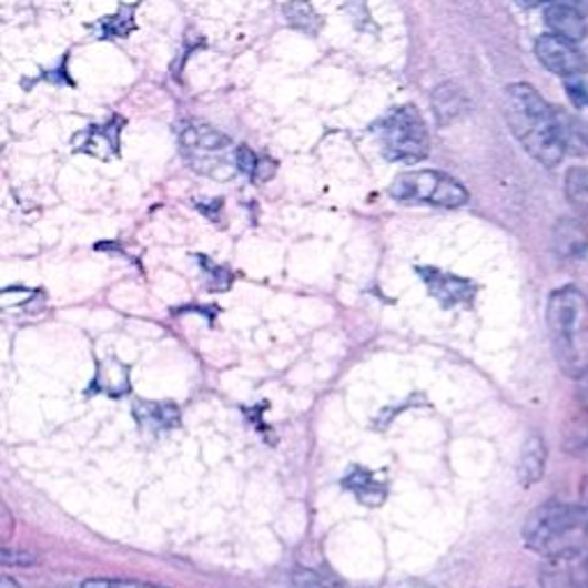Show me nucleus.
Listing matches in <instances>:
<instances>
[{
	"mask_svg": "<svg viewBox=\"0 0 588 588\" xmlns=\"http://www.w3.org/2000/svg\"><path fill=\"white\" fill-rule=\"evenodd\" d=\"M504 115L513 136L538 163L547 169L559 166L566 150L559 139L557 109L529 83H510L504 92Z\"/></svg>",
	"mask_w": 588,
	"mask_h": 588,
	"instance_id": "1",
	"label": "nucleus"
},
{
	"mask_svg": "<svg viewBox=\"0 0 588 588\" xmlns=\"http://www.w3.org/2000/svg\"><path fill=\"white\" fill-rule=\"evenodd\" d=\"M525 545L545 559L584 549L588 538V519L581 506L566 501H545L521 527Z\"/></svg>",
	"mask_w": 588,
	"mask_h": 588,
	"instance_id": "2",
	"label": "nucleus"
},
{
	"mask_svg": "<svg viewBox=\"0 0 588 588\" xmlns=\"http://www.w3.org/2000/svg\"><path fill=\"white\" fill-rule=\"evenodd\" d=\"M588 313L584 294L575 285H564L549 294L547 326L557 349L559 364L568 373H584L588 368Z\"/></svg>",
	"mask_w": 588,
	"mask_h": 588,
	"instance_id": "3",
	"label": "nucleus"
},
{
	"mask_svg": "<svg viewBox=\"0 0 588 588\" xmlns=\"http://www.w3.org/2000/svg\"><path fill=\"white\" fill-rule=\"evenodd\" d=\"M382 154L388 161L418 163L430 154V134L416 107H398L377 126Z\"/></svg>",
	"mask_w": 588,
	"mask_h": 588,
	"instance_id": "4",
	"label": "nucleus"
},
{
	"mask_svg": "<svg viewBox=\"0 0 588 588\" xmlns=\"http://www.w3.org/2000/svg\"><path fill=\"white\" fill-rule=\"evenodd\" d=\"M388 195L401 203H428L446 210L469 203V191L465 184L439 171L403 173L388 186Z\"/></svg>",
	"mask_w": 588,
	"mask_h": 588,
	"instance_id": "5",
	"label": "nucleus"
},
{
	"mask_svg": "<svg viewBox=\"0 0 588 588\" xmlns=\"http://www.w3.org/2000/svg\"><path fill=\"white\" fill-rule=\"evenodd\" d=\"M534 51H536L538 62L547 72L557 74L566 81L586 72V60L581 51L572 42L554 36V32H545V36H540L534 44Z\"/></svg>",
	"mask_w": 588,
	"mask_h": 588,
	"instance_id": "6",
	"label": "nucleus"
},
{
	"mask_svg": "<svg viewBox=\"0 0 588 588\" xmlns=\"http://www.w3.org/2000/svg\"><path fill=\"white\" fill-rule=\"evenodd\" d=\"M540 588H588V554L579 549L547 559L540 570Z\"/></svg>",
	"mask_w": 588,
	"mask_h": 588,
	"instance_id": "7",
	"label": "nucleus"
},
{
	"mask_svg": "<svg viewBox=\"0 0 588 588\" xmlns=\"http://www.w3.org/2000/svg\"><path fill=\"white\" fill-rule=\"evenodd\" d=\"M418 274L423 276V281L428 283V290L433 297L450 308V306H460V304H472L474 302V294H476V285L460 278V276H453L433 267H420Z\"/></svg>",
	"mask_w": 588,
	"mask_h": 588,
	"instance_id": "8",
	"label": "nucleus"
},
{
	"mask_svg": "<svg viewBox=\"0 0 588 588\" xmlns=\"http://www.w3.org/2000/svg\"><path fill=\"white\" fill-rule=\"evenodd\" d=\"M545 23L547 28L554 32V36H559L572 44H579L586 40L588 36V23L584 19V14L568 6V3H551L545 10Z\"/></svg>",
	"mask_w": 588,
	"mask_h": 588,
	"instance_id": "9",
	"label": "nucleus"
},
{
	"mask_svg": "<svg viewBox=\"0 0 588 588\" xmlns=\"http://www.w3.org/2000/svg\"><path fill=\"white\" fill-rule=\"evenodd\" d=\"M433 111L439 126H448L469 111L467 94L455 83H442L433 92Z\"/></svg>",
	"mask_w": 588,
	"mask_h": 588,
	"instance_id": "10",
	"label": "nucleus"
},
{
	"mask_svg": "<svg viewBox=\"0 0 588 588\" xmlns=\"http://www.w3.org/2000/svg\"><path fill=\"white\" fill-rule=\"evenodd\" d=\"M545 463H547V446L543 437L531 435L525 446H521L519 453V463H517V480L521 487H531L536 485L543 474H545Z\"/></svg>",
	"mask_w": 588,
	"mask_h": 588,
	"instance_id": "11",
	"label": "nucleus"
},
{
	"mask_svg": "<svg viewBox=\"0 0 588 588\" xmlns=\"http://www.w3.org/2000/svg\"><path fill=\"white\" fill-rule=\"evenodd\" d=\"M182 145L189 152V156L193 154H212V152H225L231 148V141H227L223 134H219L216 129L205 126V124H195V126H186L182 132Z\"/></svg>",
	"mask_w": 588,
	"mask_h": 588,
	"instance_id": "12",
	"label": "nucleus"
},
{
	"mask_svg": "<svg viewBox=\"0 0 588 588\" xmlns=\"http://www.w3.org/2000/svg\"><path fill=\"white\" fill-rule=\"evenodd\" d=\"M347 489H352V493L356 495L358 501H364L366 506H379L384 499H386V485L384 483H377L375 480V474L356 467L347 480H345Z\"/></svg>",
	"mask_w": 588,
	"mask_h": 588,
	"instance_id": "13",
	"label": "nucleus"
},
{
	"mask_svg": "<svg viewBox=\"0 0 588 588\" xmlns=\"http://www.w3.org/2000/svg\"><path fill=\"white\" fill-rule=\"evenodd\" d=\"M557 124H559V139H561L566 154L586 156L588 154V134L584 132V126L568 111H559V109H557Z\"/></svg>",
	"mask_w": 588,
	"mask_h": 588,
	"instance_id": "14",
	"label": "nucleus"
},
{
	"mask_svg": "<svg viewBox=\"0 0 588 588\" xmlns=\"http://www.w3.org/2000/svg\"><path fill=\"white\" fill-rule=\"evenodd\" d=\"M283 14L292 28L306 32V36H317L324 23L308 0H290L283 6Z\"/></svg>",
	"mask_w": 588,
	"mask_h": 588,
	"instance_id": "15",
	"label": "nucleus"
},
{
	"mask_svg": "<svg viewBox=\"0 0 588 588\" xmlns=\"http://www.w3.org/2000/svg\"><path fill=\"white\" fill-rule=\"evenodd\" d=\"M118 136H120V129L115 126H90L88 132L77 136V145L83 152L97 154L102 156L100 150H107V154L111 156V150H118Z\"/></svg>",
	"mask_w": 588,
	"mask_h": 588,
	"instance_id": "16",
	"label": "nucleus"
},
{
	"mask_svg": "<svg viewBox=\"0 0 588 588\" xmlns=\"http://www.w3.org/2000/svg\"><path fill=\"white\" fill-rule=\"evenodd\" d=\"M566 195L575 212L588 223V169L572 166L566 173Z\"/></svg>",
	"mask_w": 588,
	"mask_h": 588,
	"instance_id": "17",
	"label": "nucleus"
},
{
	"mask_svg": "<svg viewBox=\"0 0 588 588\" xmlns=\"http://www.w3.org/2000/svg\"><path fill=\"white\" fill-rule=\"evenodd\" d=\"M136 418L150 430H169L178 426V409L159 403H139Z\"/></svg>",
	"mask_w": 588,
	"mask_h": 588,
	"instance_id": "18",
	"label": "nucleus"
},
{
	"mask_svg": "<svg viewBox=\"0 0 588 588\" xmlns=\"http://www.w3.org/2000/svg\"><path fill=\"white\" fill-rule=\"evenodd\" d=\"M557 251L561 255H581L588 246V237L584 227L575 221H561L557 227Z\"/></svg>",
	"mask_w": 588,
	"mask_h": 588,
	"instance_id": "19",
	"label": "nucleus"
},
{
	"mask_svg": "<svg viewBox=\"0 0 588 588\" xmlns=\"http://www.w3.org/2000/svg\"><path fill=\"white\" fill-rule=\"evenodd\" d=\"M132 8H120L115 17H107L102 21L104 26V38H129V32L134 30V19H132Z\"/></svg>",
	"mask_w": 588,
	"mask_h": 588,
	"instance_id": "20",
	"label": "nucleus"
},
{
	"mask_svg": "<svg viewBox=\"0 0 588 588\" xmlns=\"http://www.w3.org/2000/svg\"><path fill=\"white\" fill-rule=\"evenodd\" d=\"M81 588H161L148 581L136 579H111V577H92L81 584Z\"/></svg>",
	"mask_w": 588,
	"mask_h": 588,
	"instance_id": "21",
	"label": "nucleus"
},
{
	"mask_svg": "<svg viewBox=\"0 0 588 588\" xmlns=\"http://www.w3.org/2000/svg\"><path fill=\"white\" fill-rule=\"evenodd\" d=\"M568 92L577 104H588V74H579L568 79Z\"/></svg>",
	"mask_w": 588,
	"mask_h": 588,
	"instance_id": "22",
	"label": "nucleus"
},
{
	"mask_svg": "<svg viewBox=\"0 0 588 588\" xmlns=\"http://www.w3.org/2000/svg\"><path fill=\"white\" fill-rule=\"evenodd\" d=\"M257 154L251 150V148H246V145H242L237 152H235V161H237V169L242 171V173H246V175H253V171H255V166H257Z\"/></svg>",
	"mask_w": 588,
	"mask_h": 588,
	"instance_id": "23",
	"label": "nucleus"
},
{
	"mask_svg": "<svg viewBox=\"0 0 588 588\" xmlns=\"http://www.w3.org/2000/svg\"><path fill=\"white\" fill-rule=\"evenodd\" d=\"M276 175V161H272V159H267V156H260L257 159V166H255V171H253V175H251V180L253 182H267V180H272Z\"/></svg>",
	"mask_w": 588,
	"mask_h": 588,
	"instance_id": "24",
	"label": "nucleus"
},
{
	"mask_svg": "<svg viewBox=\"0 0 588 588\" xmlns=\"http://www.w3.org/2000/svg\"><path fill=\"white\" fill-rule=\"evenodd\" d=\"M38 559L32 557V554H26V551H14L10 547L3 549V564L6 566H32Z\"/></svg>",
	"mask_w": 588,
	"mask_h": 588,
	"instance_id": "25",
	"label": "nucleus"
},
{
	"mask_svg": "<svg viewBox=\"0 0 588 588\" xmlns=\"http://www.w3.org/2000/svg\"><path fill=\"white\" fill-rule=\"evenodd\" d=\"M290 588H324V584L311 570H300L297 575H292V586Z\"/></svg>",
	"mask_w": 588,
	"mask_h": 588,
	"instance_id": "26",
	"label": "nucleus"
},
{
	"mask_svg": "<svg viewBox=\"0 0 588 588\" xmlns=\"http://www.w3.org/2000/svg\"><path fill=\"white\" fill-rule=\"evenodd\" d=\"M371 588H433V586L416 581V579H403V581H388V584H379V586H371Z\"/></svg>",
	"mask_w": 588,
	"mask_h": 588,
	"instance_id": "27",
	"label": "nucleus"
},
{
	"mask_svg": "<svg viewBox=\"0 0 588 588\" xmlns=\"http://www.w3.org/2000/svg\"><path fill=\"white\" fill-rule=\"evenodd\" d=\"M579 379H581V405H584V409L588 412V368L579 375Z\"/></svg>",
	"mask_w": 588,
	"mask_h": 588,
	"instance_id": "28",
	"label": "nucleus"
},
{
	"mask_svg": "<svg viewBox=\"0 0 588 588\" xmlns=\"http://www.w3.org/2000/svg\"><path fill=\"white\" fill-rule=\"evenodd\" d=\"M521 3L525 6H543V3H559V0H521Z\"/></svg>",
	"mask_w": 588,
	"mask_h": 588,
	"instance_id": "29",
	"label": "nucleus"
},
{
	"mask_svg": "<svg viewBox=\"0 0 588 588\" xmlns=\"http://www.w3.org/2000/svg\"><path fill=\"white\" fill-rule=\"evenodd\" d=\"M0 588H19V584H14L12 577H3L0 579Z\"/></svg>",
	"mask_w": 588,
	"mask_h": 588,
	"instance_id": "30",
	"label": "nucleus"
},
{
	"mask_svg": "<svg viewBox=\"0 0 588 588\" xmlns=\"http://www.w3.org/2000/svg\"><path fill=\"white\" fill-rule=\"evenodd\" d=\"M581 508H584V515H586V519H588V485H586V489H584V504H581Z\"/></svg>",
	"mask_w": 588,
	"mask_h": 588,
	"instance_id": "31",
	"label": "nucleus"
}]
</instances>
